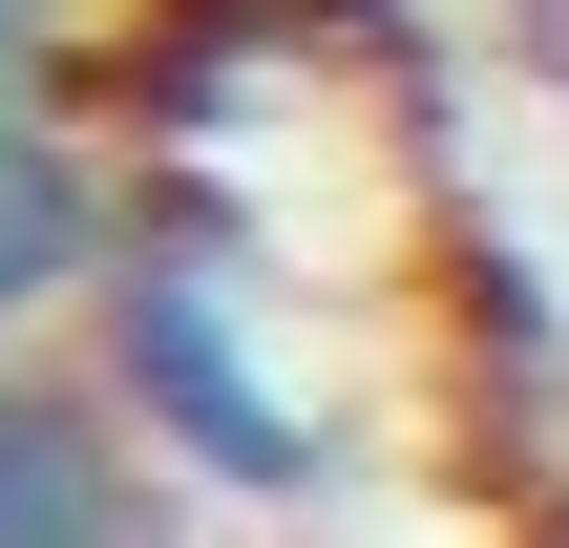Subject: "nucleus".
I'll return each mask as SVG.
<instances>
[{"label":"nucleus","mask_w":569,"mask_h":548,"mask_svg":"<svg viewBox=\"0 0 569 548\" xmlns=\"http://www.w3.org/2000/svg\"><path fill=\"white\" fill-rule=\"evenodd\" d=\"M42 42H63V0H0V106H42Z\"/></svg>","instance_id":"4"},{"label":"nucleus","mask_w":569,"mask_h":548,"mask_svg":"<svg viewBox=\"0 0 569 548\" xmlns=\"http://www.w3.org/2000/svg\"><path fill=\"white\" fill-rule=\"evenodd\" d=\"M507 42H528V63H549V84H569V0H507Z\"/></svg>","instance_id":"5"},{"label":"nucleus","mask_w":569,"mask_h":548,"mask_svg":"<svg viewBox=\"0 0 569 548\" xmlns=\"http://www.w3.org/2000/svg\"><path fill=\"white\" fill-rule=\"evenodd\" d=\"M106 275H127L106 169H84L42 106H0V359H21V317H63V296H106Z\"/></svg>","instance_id":"3"},{"label":"nucleus","mask_w":569,"mask_h":548,"mask_svg":"<svg viewBox=\"0 0 569 548\" xmlns=\"http://www.w3.org/2000/svg\"><path fill=\"white\" fill-rule=\"evenodd\" d=\"M84 317H106V401H127V444H148L169 486H211V507H296V486L338 465L317 401H296V359H274V317L232 296V253L127 232V275H106Z\"/></svg>","instance_id":"1"},{"label":"nucleus","mask_w":569,"mask_h":548,"mask_svg":"<svg viewBox=\"0 0 569 548\" xmlns=\"http://www.w3.org/2000/svg\"><path fill=\"white\" fill-rule=\"evenodd\" d=\"M0 548H169V465L127 444L106 380L0 359Z\"/></svg>","instance_id":"2"}]
</instances>
